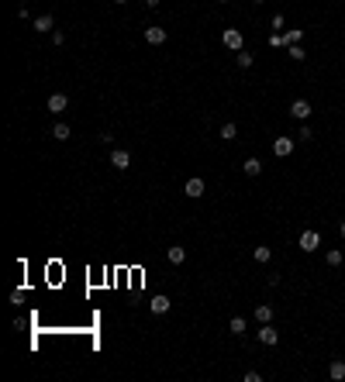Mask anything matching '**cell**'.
<instances>
[{
  "label": "cell",
  "mask_w": 345,
  "mask_h": 382,
  "mask_svg": "<svg viewBox=\"0 0 345 382\" xmlns=\"http://www.w3.org/2000/svg\"><path fill=\"white\" fill-rule=\"evenodd\" d=\"M111 166H114L117 172H124L128 166H132V152H124V148H114V152H111Z\"/></svg>",
  "instance_id": "cell-1"
},
{
  "label": "cell",
  "mask_w": 345,
  "mask_h": 382,
  "mask_svg": "<svg viewBox=\"0 0 345 382\" xmlns=\"http://www.w3.org/2000/svg\"><path fill=\"white\" fill-rule=\"evenodd\" d=\"M259 341L266 344V348L280 344V331H273V324H263V327H259Z\"/></svg>",
  "instance_id": "cell-2"
},
{
  "label": "cell",
  "mask_w": 345,
  "mask_h": 382,
  "mask_svg": "<svg viewBox=\"0 0 345 382\" xmlns=\"http://www.w3.org/2000/svg\"><path fill=\"white\" fill-rule=\"evenodd\" d=\"M221 41H225L228 48H235V52H242V31H238V28H228V31L221 35Z\"/></svg>",
  "instance_id": "cell-3"
},
{
  "label": "cell",
  "mask_w": 345,
  "mask_h": 382,
  "mask_svg": "<svg viewBox=\"0 0 345 382\" xmlns=\"http://www.w3.org/2000/svg\"><path fill=\"white\" fill-rule=\"evenodd\" d=\"M290 117L307 121V117H311V103H307V100H293V103H290Z\"/></svg>",
  "instance_id": "cell-4"
},
{
  "label": "cell",
  "mask_w": 345,
  "mask_h": 382,
  "mask_svg": "<svg viewBox=\"0 0 345 382\" xmlns=\"http://www.w3.org/2000/svg\"><path fill=\"white\" fill-rule=\"evenodd\" d=\"M66 107H69V96L66 93H52L49 96V111H52V114H62Z\"/></svg>",
  "instance_id": "cell-5"
},
{
  "label": "cell",
  "mask_w": 345,
  "mask_h": 382,
  "mask_svg": "<svg viewBox=\"0 0 345 382\" xmlns=\"http://www.w3.org/2000/svg\"><path fill=\"white\" fill-rule=\"evenodd\" d=\"M273 152L280 155V158H287V155L293 152V138H276V141H273Z\"/></svg>",
  "instance_id": "cell-6"
},
{
  "label": "cell",
  "mask_w": 345,
  "mask_h": 382,
  "mask_svg": "<svg viewBox=\"0 0 345 382\" xmlns=\"http://www.w3.org/2000/svg\"><path fill=\"white\" fill-rule=\"evenodd\" d=\"M145 41H149V45H162V41H166V28H159V24H155V28H145Z\"/></svg>",
  "instance_id": "cell-7"
},
{
  "label": "cell",
  "mask_w": 345,
  "mask_h": 382,
  "mask_svg": "<svg viewBox=\"0 0 345 382\" xmlns=\"http://www.w3.org/2000/svg\"><path fill=\"white\" fill-rule=\"evenodd\" d=\"M187 196H190V200H197V196H204V179H200V176H193V179H187Z\"/></svg>",
  "instance_id": "cell-8"
},
{
  "label": "cell",
  "mask_w": 345,
  "mask_h": 382,
  "mask_svg": "<svg viewBox=\"0 0 345 382\" xmlns=\"http://www.w3.org/2000/svg\"><path fill=\"white\" fill-rule=\"evenodd\" d=\"M318 241H321L318 231H304V234H300V248H304V251H314V248H318Z\"/></svg>",
  "instance_id": "cell-9"
},
{
  "label": "cell",
  "mask_w": 345,
  "mask_h": 382,
  "mask_svg": "<svg viewBox=\"0 0 345 382\" xmlns=\"http://www.w3.org/2000/svg\"><path fill=\"white\" fill-rule=\"evenodd\" d=\"M56 28V21H52V14H41V18H35V31H41V35H49Z\"/></svg>",
  "instance_id": "cell-10"
},
{
  "label": "cell",
  "mask_w": 345,
  "mask_h": 382,
  "mask_svg": "<svg viewBox=\"0 0 345 382\" xmlns=\"http://www.w3.org/2000/svg\"><path fill=\"white\" fill-rule=\"evenodd\" d=\"M166 255H169V262H172V265H183V262H187V248H183V245H172V248L166 251Z\"/></svg>",
  "instance_id": "cell-11"
},
{
  "label": "cell",
  "mask_w": 345,
  "mask_h": 382,
  "mask_svg": "<svg viewBox=\"0 0 345 382\" xmlns=\"http://www.w3.org/2000/svg\"><path fill=\"white\" fill-rule=\"evenodd\" d=\"M152 313L155 317H159V313H166V310H169V296H162V293H159V296H152Z\"/></svg>",
  "instance_id": "cell-12"
},
{
  "label": "cell",
  "mask_w": 345,
  "mask_h": 382,
  "mask_svg": "<svg viewBox=\"0 0 345 382\" xmlns=\"http://www.w3.org/2000/svg\"><path fill=\"white\" fill-rule=\"evenodd\" d=\"M255 320H259V324H269V320H273V306L259 303V306H255Z\"/></svg>",
  "instance_id": "cell-13"
},
{
  "label": "cell",
  "mask_w": 345,
  "mask_h": 382,
  "mask_svg": "<svg viewBox=\"0 0 345 382\" xmlns=\"http://www.w3.org/2000/svg\"><path fill=\"white\" fill-rule=\"evenodd\" d=\"M242 172H245V176H259V172H263V162H259V158H245V162H242Z\"/></svg>",
  "instance_id": "cell-14"
},
{
  "label": "cell",
  "mask_w": 345,
  "mask_h": 382,
  "mask_svg": "<svg viewBox=\"0 0 345 382\" xmlns=\"http://www.w3.org/2000/svg\"><path fill=\"white\" fill-rule=\"evenodd\" d=\"M328 375H331L335 382H342V379H345V362H342V358H335V362H331V368H328Z\"/></svg>",
  "instance_id": "cell-15"
},
{
  "label": "cell",
  "mask_w": 345,
  "mask_h": 382,
  "mask_svg": "<svg viewBox=\"0 0 345 382\" xmlns=\"http://www.w3.org/2000/svg\"><path fill=\"white\" fill-rule=\"evenodd\" d=\"M252 258H255V262H259V265H266L269 258H273V251H269V248H266V245H259V248L252 251Z\"/></svg>",
  "instance_id": "cell-16"
},
{
  "label": "cell",
  "mask_w": 345,
  "mask_h": 382,
  "mask_svg": "<svg viewBox=\"0 0 345 382\" xmlns=\"http://www.w3.org/2000/svg\"><path fill=\"white\" fill-rule=\"evenodd\" d=\"M325 262H328L331 268H338V265H342V251H338V248H328V251H325Z\"/></svg>",
  "instance_id": "cell-17"
},
{
  "label": "cell",
  "mask_w": 345,
  "mask_h": 382,
  "mask_svg": "<svg viewBox=\"0 0 345 382\" xmlns=\"http://www.w3.org/2000/svg\"><path fill=\"white\" fill-rule=\"evenodd\" d=\"M283 38H287V45H300V38H304V28H290Z\"/></svg>",
  "instance_id": "cell-18"
},
{
  "label": "cell",
  "mask_w": 345,
  "mask_h": 382,
  "mask_svg": "<svg viewBox=\"0 0 345 382\" xmlns=\"http://www.w3.org/2000/svg\"><path fill=\"white\" fill-rule=\"evenodd\" d=\"M52 138H56V141H69V124H56V128H52Z\"/></svg>",
  "instance_id": "cell-19"
},
{
  "label": "cell",
  "mask_w": 345,
  "mask_h": 382,
  "mask_svg": "<svg viewBox=\"0 0 345 382\" xmlns=\"http://www.w3.org/2000/svg\"><path fill=\"white\" fill-rule=\"evenodd\" d=\"M235 134H238V128H235V124H221V141H235Z\"/></svg>",
  "instance_id": "cell-20"
},
{
  "label": "cell",
  "mask_w": 345,
  "mask_h": 382,
  "mask_svg": "<svg viewBox=\"0 0 345 382\" xmlns=\"http://www.w3.org/2000/svg\"><path fill=\"white\" fill-rule=\"evenodd\" d=\"M228 331H231V334H238V338H242V334H245V320H242V317H231Z\"/></svg>",
  "instance_id": "cell-21"
},
{
  "label": "cell",
  "mask_w": 345,
  "mask_h": 382,
  "mask_svg": "<svg viewBox=\"0 0 345 382\" xmlns=\"http://www.w3.org/2000/svg\"><path fill=\"white\" fill-rule=\"evenodd\" d=\"M290 59H297V62H304V59H307V52L300 48V45H290Z\"/></svg>",
  "instance_id": "cell-22"
},
{
  "label": "cell",
  "mask_w": 345,
  "mask_h": 382,
  "mask_svg": "<svg viewBox=\"0 0 345 382\" xmlns=\"http://www.w3.org/2000/svg\"><path fill=\"white\" fill-rule=\"evenodd\" d=\"M238 66H242V69H249V66H252V56H249V52H238Z\"/></svg>",
  "instance_id": "cell-23"
},
{
  "label": "cell",
  "mask_w": 345,
  "mask_h": 382,
  "mask_svg": "<svg viewBox=\"0 0 345 382\" xmlns=\"http://www.w3.org/2000/svg\"><path fill=\"white\" fill-rule=\"evenodd\" d=\"M269 45H273V48H283V45H287V38H283V35H273V38H269Z\"/></svg>",
  "instance_id": "cell-24"
},
{
  "label": "cell",
  "mask_w": 345,
  "mask_h": 382,
  "mask_svg": "<svg viewBox=\"0 0 345 382\" xmlns=\"http://www.w3.org/2000/svg\"><path fill=\"white\" fill-rule=\"evenodd\" d=\"M259 379H263V375H259L255 368H249V372H245V382H259Z\"/></svg>",
  "instance_id": "cell-25"
},
{
  "label": "cell",
  "mask_w": 345,
  "mask_h": 382,
  "mask_svg": "<svg viewBox=\"0 0 345 382\" xmlns=\"http://www.w3.org/2000/svg\"><path fill=\"white\" fill-rule=\"evenodd\" d=\"M311 138H314V131H311V128L304 124V128H300V141H311Z\"/></svg>",
  "instance_id": "cell-26"
},
{
  "label": "cell",
  "mask_w": 345,
  "mask_h": 382,
  "mask_svg": "<svg viewBox=\"0 0 345 382\" xmlns=\"http://www.w3.org/2000/svg\"><path fill=\"white\" fill-rule=\"evenodd\" d=\"M145 7H152V11H155V7H159V0H145Z\"/></svg>",
  "instance_id": "cell-27"
},
{
  "label": "cell",
  "mask_w": 345,
  "mask_h": 382,
  "mask_svg": "<svg viewBox=\"0 0 345 382\" xmlns=\"http://www.w3.org/2000/svg\"><path fill=\"white\" fill-rule=\"evenodd\" d=\"M338 234H342V238H345V221H342V224H338Z\"/></svg>",
  "instance_id": "cell-28"
},
{
  "label": "cell",
  "mask_w": 345,
  "mask_h": 382,
  "mask_svg": "<svg viewBox=\"0 0 345 382\" xmlns=\"http://www.w3.org/2000/svg\"><path fill=\"white\" fill-rule=\"evenodd\" d=\"M114 4H128V0H114Z\"/></svg>",
  "instance_id": "cell-29"
},
{
  "label": "cell",
  "mask_w": 345,
  "mask_h": 382,
  "mask_svg": "<svg viewBox=\"0 0 345 382\" xmlns=\"http://www.w3.org/2000/svg\"><path fill=\"white\" fill-rule=\"evenodd\" d=\"M252 4H263V0H252Z\"/></svg>",
  "instance_id": "cell-30"
},
{
  "label": "cell",
  "mask_w": 345,
  "mask_h": 382,
  "mask_svg": "<svg viewBox=\"0 0 345 382\" xmlns=\"http://www.w3.org/2000/svg\"><path fill=\"white\" fill-rule=\"evenodd\" d=\"M221 4H225V0H221Z\"/></svg>",
  "instance_id": "cell-31"
}]
</instances>
